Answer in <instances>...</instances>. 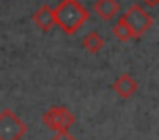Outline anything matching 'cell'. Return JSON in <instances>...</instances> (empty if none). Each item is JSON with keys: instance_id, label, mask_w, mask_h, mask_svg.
Wrapping results in <instances>:
<instances>
[{"instance_id": "1", "label": "cell", "mask_w": 159, "mask_h": 140, "mask_svg": "<svg viewBox=\"0 0 159 140\" xmlns=\"http://www.w3.org/2000/svg\"><path fill=\"white\" fill-rule=\"evenodd\" d=\"M55 26H58L65 34H75L89 19V10L79 0H62L53 9Z\"/></svg>"}, {"instance_id": "2", "label": "cell", "mask_w": 159, "mask_h": 140, "mask_svg": "<svg viewBox=\"0 0 159 140\" xmlns=\"http://www.w3.org/2000/svg\"><path fill=\"white\" fill-rule=\"evenodd\" d=\"M121 19H123V22L127 24V27L130 29L132 38H135V39L144 36V34L152 27V24H154L152 16L145 10V7L139 5V3H134V5L128 7V9L125 10V14L121 16Z\"/></svg>"}, {"instance_id": "3", "label": "cell", "mask_w": 159, "mask_h": 140, "mask_svg": "<svg viewBox=\"0 0 159 140\" xmlns=\"http://www.w3.org/2000/svg\"><path fill=\"white\" fill-rule=\"evenodd\" d=\"M26 133L28 125L11 108L0 111V140H21Z\"/></svg>"}, {"instance_id": "4", "label": "cell", "mask_w": 159, "mask_h": 140, "mask_svg": "<svg viewBox=\"0 0 159 140\" xmlns=\"http://www.w3.org/2000/svg\"><path fill=\"white\" fill-rule=\"evenodd\" d=\"M43 123L50 130L57 133L69 132V128L75 123V115L65 106H52L43 113Z\"/></svg>"}, {"instance_id": "5", "label": "cell", "mask_w": 159, "mask_h": 140, "mask_svg": "<svg viewBox=\"0 0 159 140\" xmlns=\"http://www.w3.org/2000/svg\"><path fill=\"white\" fill-rule=\"evenodd\" d=\"M139 84L134 79L132 74H121L116 77V80L113 82V91L120 96L121 99H128L137 92Z\"/></svg>"}, {"instance_id": "6", "label": "cell", "mask_w": 159, "mask_h": 140, "mask_svg": "<svg viewBox=\"0 0 159 140\" xmlns=\"http://www.w3.org/2000/svg\"><path fill=\"white\" fill-rule=\"evenodd\" d=\"M93 10L103 20H111L120 10V3L116 0H96L93 5Z\"/></svg>"}, {"instance_id": "7", "label": "cell", "mask_w": 159, "mask_h": 140, "mask_svg": "<svg viewBox=\"0 0 159 140\" xmlns=\"http://www.w3.org/2000/svg\"><path fill=\"white\" fill-rule=\"evenodd\" d=\"M33 20L34 24L39 27L41 31H50L53 26H55V16H53V7L50 5H41L33 16Z\"/></svg>"}, {"instance_id": "8", "label": "cell", "mask_w": 159, "mask_h": 140, "mask_svg": "<svg viewBox=\"0 0 159 140\" xmlns=\"http://www.w3.org/2000/svg\"><path fill=\"white\" fill-rule=\"evenodd\" d=\"M104 46V39L103 36H101L98 31H91V33H87L86 36H84L82 39V48L87 51H91V53H98V51H101Z\"/></svg>"}, {"instance_id": "9", "label": "cell", "mask_w": 159, "mask_h": 140, "mask_svg": "<svg viewBox=\"0 0 159 140\" xmlns=\"http://www.w3.org/2000/svg\"><path fill=\"white\" fill-rule=\"evenodd\" d=\"M113 36L116 38L118 41H121V43H127L128 39H132V33L130 29L127 27V24L123 22V19H118V22L113 26Z\"/></svg>"}, {"instance_id": "10", "label": "cell", "mask_w": 159, "mask_h": 140, "mask_svg": "<svg viewBox=\"0 0 159 140\" xmlns=\"http://www.w3.org/2000/svg\"><path fill=\"white\" fill-rule=\"evenodd\" d=\"M50 140H77L75 137H72L69 132H63V133H57L53 138H50Z\"/></svg>"}, {"instance_id": "11", "label": "cell", "mask_w": 159, "mask_h": 140, "mask_svg": "<svg viewBox=\"0 0 159 140\" xmlns=\"http://www.w3.org/2000/svg\"><path fill=\"white\" fill-rule=\"evenodd\" d=\"M144 5H147V7H157V3H159V0H140Z\"/></svg>"}]
</instances>
